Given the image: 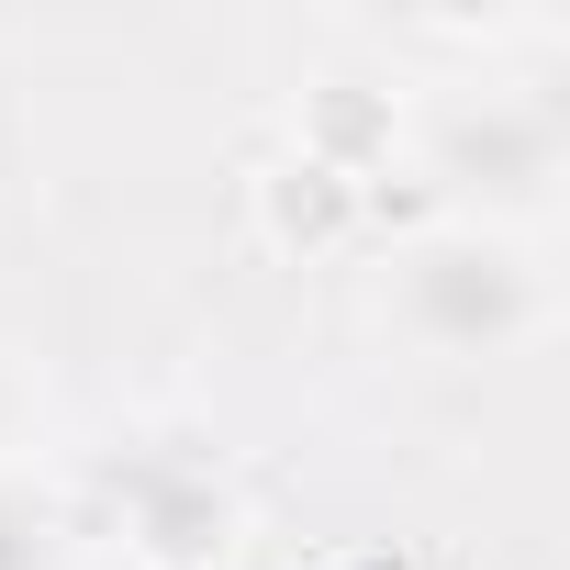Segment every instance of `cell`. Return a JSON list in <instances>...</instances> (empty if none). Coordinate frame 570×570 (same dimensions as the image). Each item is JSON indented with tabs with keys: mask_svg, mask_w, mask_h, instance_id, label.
Segmentation results:
<instances>
[{
	"mask_svg": "<svg viewBox=\"0 0 570 570\" xmlns=\"http://www.w3.org/2000/svg\"><path fill=\"white\" fill-rule=\"evenodd\" d=\"M436 179H459L470 224H503V235H514V213H537L548 179H559V124H548L537 101H514V90H481V101L448 112Z\"/></svg>",
	"mask_w": 570,
	"mask_h": 570,
	"instance_id": "7a4b0ae2",
	"label": "cell"
},
{
	"mask_svg": "<svg viewBox=\"0 0 570 570\" xmlns=\"http://www.w3.org/2000/svg\"><path fill=\"white\" fill-rule=\"evenodd\" d=\"M347 570H381V559H347Z\"/></svg>",
	"mask_w": 570,
	"mask_h": 570,
	"instance_id": "ba28073f",
	"label": "cell"
},
{
	"mask_svg": "<svg viewBox=\"0 0 570 570\" xmlns=\"http://www.w3.org/2000/svg\"><path fill=\"white\" fill-rule=\"evenodd\" d=\"M370 146H392V101H358L347 79H325V90L303 101V157H325V168L370 179Z\"/></svg>",
	"mask_w": 570,
	"mask_h": 570,
	"instance_id": "5b68a950",
	"label": "cell"
},
{
	"mask_svg": "<svg viewBox=\"0 0 570 570\" xmlns=\"http://www.w3.org/2000/svg\"><path fill=\"white\" fill-rule=\"evenodd\" d=\"M23 425H35V381L0 358V470H12V448H23Z\"/></svg>",
	"mask_w": 570,
	"mask_h": 570,
	"instance_id": "52a82bcc",
	"label": "cell"
},
{
	"mask_svg": "<svg viewBox=\"0 0 570 570\" xmlns=\"http://www.w3.org/2000/svg\"><path fill=\"white\" fill-rule=\"evenodd\" d=\"M0 570H68V503L23 470H0Z\"/></svg>",
	"mask_w": 570,
	"mask_h": 570,
	"instance_id": "8992f818",
	"label": "cell"
},
{
	"mask_svg": "<svg viewBox=\"0 0 570 570\" xmlns=\"http://www.w3.org/2000/svg\"><path fill=\"white\" fill-rule=\"evenodd\" d=\"M381 303H392V325H403L425 358H503V347H525V336L548 325V279H537L525 235L448 213V224L403 235Z\"/></svg>",
	"mask_w": 570,
	"mask_h": 570,
	"instance_id": "6da1fadb",
	"label": "cell"
},
{
	"mask_svg": "<svg viewBox=\"0 0 570 570\" xmlns=\"http://www.w3.org/2000/svg\"><path fill=\"white\" fill-rule=\"evenodd\" d=\"M358 213H370V179H347V168H325V157H279V168L257 179V224H268L279 246H336Z\"/></svg>",
	"mask_w": 570,
	"mask_h": 570,
	"instance_id": "277c9868",
	"label": "cell"
},
{
	"mask_svg": "<svg viewBox=\"0 0 570 570\" xmlns=\"http://www.w3.org/2000/svg\"><path fill=\"white\" fill-rule=\"evenodd\" d=\"M112 514L146 570H213L235 548V492L202 448H146L135 470H112Z\"/></svg>",
	"mask_w": 570,
	"mask_h": 570,
	"instance_id": "3957f363",
	"label": "cell"
}]
</instances>
